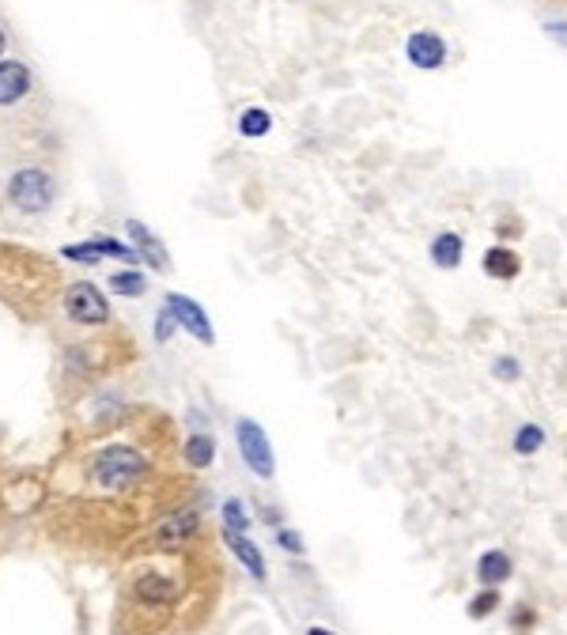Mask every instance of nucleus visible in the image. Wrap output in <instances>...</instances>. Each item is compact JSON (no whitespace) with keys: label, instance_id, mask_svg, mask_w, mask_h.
Listing matches in <instances>:
<instances>
[{"label":"nucleus","instance_id":"obj_1","mask_svg":"<svg viewBox=\"0 0 567 635\" xmlns=\"http://www.w3.org/2000/svg\"><path fill=\"white\" fill-rule=\"evenodd\" d=\"M152 473V458L133 443H110V447L95 450L87 462V481L99 488L103 496H125L148 481Z\"/></svg>","mask_w":567,"mask_h":635},{"label":"nucleus","instance_id":"obj_2","mask_svg":"<svg viewBox=\"0 0 567 635\" xmlns=\"http://www.w3.org/2000/svg\"><path fill=\"white\" fill-rule=\"evenodd\" d=\"M57 197H61V182L42 163H23L4 178V205L19 216H27V220L53 212Z\"/></svg>","mask_w":567,"mask_h":635},{"label":"nucleus","instance_id":"obj_3","mask_svg":"<svg viewBox=\"0 0 567 635\" xmlns=\"http://www.w3.org/2000/svg\"><path fill=\"white\" fill-rule=\"evenodd\" d=\"M61 314L69 326L80 329H106L114 322V307L110 295L95 284V280H72L61 292Z\"/></svg>","mask_w":567,"mask_h":635},{"label":"nucleus","instance_id":"obj_4","mask_svg":"<svg viewBox=\"0 0 567 635\" xmlns=\"http://www.w3.org/2000/svg\"><path fill=\"white\" fill-rule=\"evenodd\" d=\"M182 594V583L174 571H163V567H144L129 579V601L133 609H144V613H159V609H171Z\"/></svg>","mask_w":567,"mask_h":635},{"label":"nucleus","instance_id":"obj_5","mask_svg":"<svg viewBox=\"0 0 567 635\" xmlns=\"http://www.w3.org/2000/svg\"><path fill=\"white\" fill-rule=\"evenodd\" d=\"M235 443H239L242 465H246L258 481H273L276 477L273 443H269V435H265V428H261L254 416H239V420H235Z\"/></svg>","mask_w":567,"mask_h":635},{"label":"nucleus","instance_id":"obj_6","mask_svg":"<svg viewBox=\"0 0 567 635\" xmlns=\"http://www.w3.org/2000/svg\"><path fill=\"white\" fill-rule=\"evenodd\" d=\"M201 533V515L193 507H174L171 515H163L148 533V549L155 552H178Z\"/></svg>","mask_w":567,"mask_h":635},{"label":"nucleus","instance_id":"obj_7","mask_svg":"<svg viewBox=\"0 0 567 635\" xmlns=\"http://www.w3.org/2000/svg\"><path fill=\"white\" fill-rule=\"evenodd\" d=\"M163 307L174 314V322L182 333H189L197 344H205L212 348L216 344V326H212V318H208V310L193 299V295H182V292H167L163 295Z\"/></svg>","mask_w":567,"mask_h":635},{"label":"nucleus","instance_id":"obj_8","mask_svg":"<svg viewBox=\"0 0 567 635\" xmlns=\"http://www.w3.org/2000/svg\"><path fill=\"white\" fill-rule=\"evenodd\" d=\"M405 57H409V65H413V69L439 72V69H447L450 46H447V38L439 35V31L424 27V31H413V35L405 38Z\"/></svg>","mask_w":567,"mask_h":635},{"label":"nucleus","instance_id":"obj_9","mask_svg":"<svg viewBox=\"0 0 567 635\" xmlns=\"http://www.w3.org/2000/svg\"><path fill=\"white\" fill-rule=\"evenodd\" d=\"M35 91V69L19 57H0V110H16Z\"/></svg>","mask_w":567,"mask_h":635},{"label":"nucleus","instance_id":"obj_10","mask_svg":"<svg viewBox=\"0 0 567 635\" xmlns=\"http://www.w3.org/2000/svg\"><path fill=\"white\" fill-rule=\"evenodd\" d=\"M125 235H129L133 250L140 254V261H144V265H152V273H167V269H171L167 242L159 239L152 227H144L140 220H125Z\"/></svg>","mask_w":567,"mask_h":635},{"label":"nucleus","instance_id":"obj_11","mask_svg":"<svg viewBox=\"0 0 567 635\" xmlns=\"http://www.w3.org/2000/svg\"><path fill=\"white\" fill-rule=\"evenodd\" d=\"M428 261L439 269V273H454V269H462L465 239L458 235V231H439V235L428 242Z\"/></svg>","mask_w":567,"mask_h":635},{"label":"nucleus","instance_id":"obj_12","mask_svg":"<svg viewBox=\"0 0 567 635\" xmlns=\"http://www.w3.org/2000/svg\"><path fill=\"white\" fill-rule=\"evenodd\" d=\"M473 575H477V583L481 586H503L511 575H515V560H511V552L503 549H488L477 556V567H473Z\"/></svg>","mask_w":567,"mask_h":635},{"label":"nucleus","instance_id":"obj_13","mask_svg":"<svg viewBox=\"0 0 567 635\" xmlns=\"http://www.w3.org/2000/svg\"><path fill=\"white\" fill-rule=\"evenodd\" d=\"M148 288H152V280L137 265H121V269H114V273L106 276V292L118 295V299H144Z\"/></svg>","mask_w":567,"mask_h":635},{"label":"nucleus","instance_id":"obj_14","mask_svg":"<svg viewBox=\"0 0 567 635\" xmlns=\"http://www.w3.org/2000/svg\"><path fill=\"white\" fill-rule=\"evenodd\" d=\"M224 541H227V549L235 552V560L246 567V575L258 579V583H265V575H269V571H265V556H261V549L250 541V533L224 530Z\"/></svg>","mask_w":567,"mask_h":635},{"label":"nucleus","instance_id":"obj_15","mask_svg":"<svg viewBox=\"0 0 567 635\" xmlns=\"http://www.w3.org/2000/svg\"><path fill=\"white\" fill-rule=\"evenodd\" d=\"M481 269L492 276V280H515V276L522 273V258H518L515 246L496 242V246H488V250H484Z\"/></svg>","mask_w":567,"mask_h":635},{"label":"nucleus","instance_id":"obj_16","mask_svg":"<svg viewBox=\"0 0 567 635\" xmlns=\"http://www.w3.org/2000/svg\"><path fill=\"white\" fill-rule=\"evenodd\" d=\"M216 454H220V447H216V435H208L205 428L189 431L186 443H182V462H186L189 469H212Z\"/></svg>","mask_w":567,"mask_h":635},{"label":"nucleus","instance_id":"obj_17","mask_svg":"<svg viewBox=\"0 0 567 635\" xmlns=\"http://www.w3.org/2000/svg\"><path fill=\"white\" fill-rule=\"evenodd\" d=\"M235 129H239L242 140H265L273 133V114L265 106H246L235 118Z\"/></svg>","mask_w":567,"mask_h":635},{"label":"nucleus","instance_id":"obj_18","mask_svg":"<svg viewBox=\"0 0 567 635\" xmlns=\"http://www.w3.org/2000/svg\"><path fill=\"white\" fill-rule=\"evenodd\" d=\"M549 443V431L541 428L537 420H526V424H518L515 435H511V450H515L518 458H533V454H541Z\"/></svg>","mask_w":567,"mask_h":635},{"label":"nucleus","instance_id":"obj_19","mask_svg":"<svg viewBox=\"0 0 567 635\" xmlns=\"http://www.w3.org/2000/svg\"><path fill=\"white\" fill-rule=\"evenodd\" d=\"M61 261H69V265H84V269H95V265H103V254H99V246L91 239H84V242H65L61 250Z\"/></svg>","mask_w":567,"mask_h":635},{"label":"nucleus","instance_id":"obj_20","mask_svg":"<svg viewBox=\"0 0 567 635\" xmlns=\"http://www.w3.org/2000/svg\"><path fill=\"white\" fill-rule=\"evenodd\" d=\"M220 518H224V530H235V533H250V526H254V518H250V507H246L239 496L224 499V507H220Z\"/></svg>","mask_w":567,"mask_h":635},{"label":"nucleus","instance_id":"obj_21","mask_svg":"<svg viewBox=\"0 0 567 635\" xmlns=\"http://www.w3.org/2000/svg\"><path fill=\"white\" fill-rule=\"evenodd\" d=\"M499 609V586H481L473 598H469V605H465V613H469V620H484L492 617Z\"/></svg>","mask_w":567,"mask_h":635},{"label":"nucleus","instance_id":"obj_22","mask_svg":"<svg viewBox=\"0 0 567 635\" xmlns=\"http://www.w3.org/2000/svg\"><path fill=\"white\" fill-rule=\"evenodd\" d=\"M492 378H496V382H503V386L518 382V378H522V360H518V356H511V352H499L496 360H492Z\"/></svg>","mask_w":567,"mask_h":635},{"label":"nucleus","instance_id":"obj_23","mask_svg":"<svg viewBox=\"0 0 567 635\" xmlns=\"http://www.w3.org/2000/svg\"><path fill=\"white\" fill-rule=\"evenodd\" d=\"M174 333H178V322H174V314L167 307H159L152 314V341L155 344H171Z\"/></svg>","mask_w":567,"mask_h":635},{"label":"nucleus","instance_id":"obj_24","mask_svg":"<svg viewBox=\"0 0 567 635\" xmlns=\"http://www.w3.org/2000/svg\"><path fill=\"white\" fill-rule=\"evenodd\" d=\"M276 545L288 552V556H303V552H307L303 533H295L292 526H276Z\"/></svg>","mask_w":567,"mask_h":635},{"label":"nucleus","instance_id":"obj_25","mask_svg":"<svg viewBox=\"0 0 567 635\" xmlns=\"http://www.w3.org/2000/svg\"><path fill=\"white\" fill-rule=\"evenodd\" d=\"M545 35H549L560 50H567V19H549V23H545Z\"/></svg>","mask_w":567,"mask_h":635},{"label":"nucleus","instance_id":"obj_26","mask_svg":"<svg viewBox=\"0 0 567 635\" xmlns=\"http://www.w3.org/2000/svg\"><path fill=\"white\" fill-rule=\"evenodd\" d=\"M537 624V613H533L530 605H518L515 613H511V628H533Z\"/></svg>","mask_w":567,"mask_h":635},{"label":"nucleus","instance_id":"obj_27","mask_svg":"<svg viewBox=\"0 0 567 635\" xmlns=\"http://www.w3.org/2000/svg\"><path fill=\"white\" fill-rule=\"evenodd\" d=\"M261 522H265L269 530L284 526V515H280V507H269V503H265V507H261Z\"/></svg>","mask_w":567,"mask_h":635},{"label":"nucleus","instance_id":"obj_28","mask_svg":"<svg viewBox=\"0 0 567 635\" xmlns=\"http://www.w3.org/2000/svg\"><path fill=\"white\" fill-rule=\"evenodd\" d=\"M8 46H12V38H8V27L0 23V57H8Z\"/></svg>","mask_w":567,"mask_h":635},{"label":"nucleus","instance_id":"obj_29","mask_svg":"<svg viewBox=\"0 0 567 635\" xmlns=\"http://www.w3.org/2000/svg\"><path fill=\"white\" fill-rule=\"evenodd\" d=\"M307 635H337V632H329V628H322V624H310Z\"/></svg>","mask_w":567,"mask_h":635}]
</instances>
